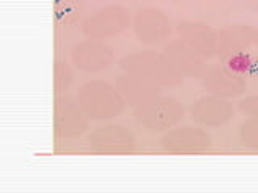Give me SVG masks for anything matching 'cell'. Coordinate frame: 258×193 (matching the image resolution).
Wrapping results in <instances>:
<instances>
[{
  "label": "cell",
  "mask_w": 258,
  "mask_h": 193,
  "mask_svg": "<svg viewBox=\"0 0 258 193\" xmlns=\"http://www.w3.org/2000/svg\"><path fill=\"white\" fill-rule=\"evenodd\" d=\"M165 147L173 151H199L208 147L210 137L192 127H182L163 139Z\"/></svg>",
  "instance_id": "cell-1"
},
{
  "label": "cell",
  "mask_w": 258,
  "mask_h": 193,
  "mask_svg": "<svg viewBox=\"0 0 258 193\" xmlns=\"http://www.w3.org/2000/svg\"><path fill=\"white\" fill-rule=\"evenodd\" d=\"M231 107L228 103L216 99H204L200 100L196 108H192V118H196L199 123L216 126L223 124L229 119Z\"/></svg>",
  "instance_id": "cell-2"
},
{
  "label": "cell",
  "mask_w": 258,
  "mask_h": 193,
  "mask_svg": "<svg viewBox=\"0 0 258 193\" xmlns=\"http://www.w3.org/2000/svg\"><path fill=\"white\" fill-rule=\"evenodd\" d=\"M179 115H182V110L177 107L176 102L169 100V99H161L157 102H152L150 105V110L147 111V118L150 121V126L152 127H166V126H171L174 124Z\"/></svg>",
  "instance_id": "cell-3"
},
{
  "label": "cell",
  "mask_w": 258,
  "mask_h": 193,
  "mask_svg": "<svg viewBox=\"0 0 258 193\" xmlns=\"http://www.w3.org/2000/svg\"><path fill=\"white\" fill-rule=\"evenodd\" d=\"M242 140L244 143L258 148V121L242 126Z\"/></svg>",
  "instance_id": "cell-4"
},
{
  "label": "cell",
  "mask_w": 258,
  "mask_h": 193,
  "mask_svg": "<svg viewBox=\"0 0 258 193\" xmlns=\"http://www.w3.org/2000/svg\"><path fill=\"white\" fill-rule=\"evenodd\" d=\"M240 110L247 111L248 115H255L258 118V96H252V99H247L240 103Z\"/></svg>",
  "instance_id": "cell-5"
}]
</instances>
